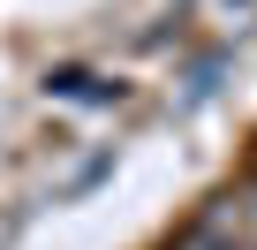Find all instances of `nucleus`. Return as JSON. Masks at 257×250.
<instances>
[{
    "label": "nucleus",
    "mask_w": 257,
    "mask_h": 250,
    "mask_svg": "<svg viewBox=\"0 0 257 250\" xmlns=\"http://www.w3.org/2000/svg\"><path fill=\"white\" fill-rule=\"evenodd\" d=\"M174 250H242V235H234V220L227 212H204L197 227H182V242Z\"/></svg>",
    "instance_id": "obj_1"
}]
</instances>
